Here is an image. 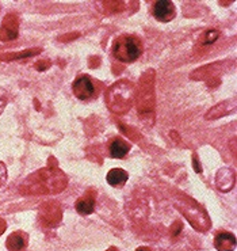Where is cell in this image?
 Here are the masks:
<instances>
[{
  "label": "cell",
  "instance_id": "cell-1",
  "mask_svg": "<svg viewBox=\"0 0 237 251\" xmlns=\"http://www.w3.org/2000/svg\"><path fill=\"white\" fill-rule=\"evenodd\" d=\"M142 53V47L137 38L132 35L118 37L113 47V54L122 63H134Z\"/></svg>",
  "mask_w": 237,
  "mask_h": 251
},
{
  "label": "cell",
  "instance_id": "cell-2",
  "mask_svg": "<svg viewBox=\"0 0 237 251\" xmlns=\"http://www.w3.org/2000/svg\"><path fill=\"white\" fill-rule=\"evenodd\" d=\"M72 90H73L76 98L81 100H91L95 94V84H94L90 76L81 75L75 79V82L72 84Z\"/></svg>",
  "mask_w": 237,
  "mask_h": 251
},
{
  "label": "cell",
  "instance_id": "cell-3",
  "mask_svg": "<svg viewBox=\"0 0 237 251\" xmlns=\"http://www.w3.org/2000/svg\"><path fill=\"white\" fill-rule=\"evenodd\" d=\"M153 15L160 22H169L176 15L175 6L172 1H156L153 4Z\"/></svg>",
  "mask_w": 237,
  "mask_h": 251
},
{
  "label": "cell",
  "instance_id": "cell-4",
  "mask_svg": "<svg viewBox=\"0 0 237 251\" xmlns=\"http://www.w3.org/2000/svg\"><path fill=\"white\" fill-rule=\"evenodd\" d=\"M18 35V21L14 15H7L0 27V40L8 41L14 40Z\"/></svg>",
  "mask_w": 237,
  "mask_h": 251
},
{
  "label": "cell",
  "instance_id": "cell-5",
  "mask_svg": "<svg viewBox=\"0 0 237 251\" xmlns=\"http://www.w3.org/2000/svg\"><path fill=\"white\" fill-rule=\"evenodd\" d=\"M29 236L24 231L12 232L6 242V247L10 251H24L27 247Z\"/></svg>",
  "mask_w": 237,
  "mask_h": 251
},
{
  "label": "cell",
  "instance_id": "cell-6",
  "mask_svg": "<svg viewBox=\"0 0 237 251\" xmlns=\"http://www.w3.org/2000/svg\"><path fill=\"white\" fill-rule=\"evenodd\" d=\"M214 247L218 251H233L236 247V238L229 232H221L214 239Z\"/></svg>",
  "mask_w": 237,
  "mask_h": 251
},
{
  "label": "cell",
  "instance_id": "cell-7",
  "mask_svg": "<svg viewBox=\"0 0 237 251\" xmlns=\"http://www.w3.org/2000/svg\"><path fill=\"white\" fill-rule=\"evenodd\" d=\"M75 208L80 215H91L94 212V208H95V196H94V193H86L83 197H80L76 201Z\"/></svg>",
  "mask_w": 237,
  "mask_h": 251
},
{
  "label": "cell",
  "instance_id": "cell-8",
  "mask_svg": "<svg viewBox=\"0 0 237 251\" xmlns=\"http://www.w3.org/2000/svg\"><path fill=\"white\" fill-rule=\"evenodd\" d=\"M109 150H110L111 158L122 159L125 158L127 155V152L130 151V144H129L127 141L123 140V139L117 137V139H114V140L110 143Z\"/></svg>",
  "mask_w": 237,
  "mask_h": 251
},
{
  "label": "cell",
  "instance_id": "cell-9",
  "mask_svg": "<svg viewBox=\"0 0 237 251\" xmlns=\"http://www.w3.org/2000/svg\"><path fill=\"white\" fill-rule=\"evenodd\" d=\"M127 178H129L127 173L122 169L110 170V171L107 173V176H106L107 182H109L113 187H122L126 183Z\"/></svg>",
  "mask_w": 237,
  "mask_h": 251
},
{
  "label": "cell",
  "instance_id": "cell-10",
  "mask_svg": "<svg viewBox=\"0 0 237 251\" xmlns=\"http://www.w3.org/2000/svg\"><path fill=\"white\" fill-rule=\"evenodd\" d=\"M7 102H8V94L4 88H0V114L4 110Z\"/></svg>",
  "mask_w": 237,
  "mask_h": 251
},
{
  "label": "cell",
  "instance_id": "cell-11",
  "mask_svg": "<svg viewBox=\"0 0 237 251\" xmlns=\"http://www.w3.org/2000/svg\"><path fill=\"white\" fill-rule=\"evenodd\" d=\"M7 182V169L6 164L0 162V187L4 186Z\"/></svg>",
  "mask_w": 237,
  "mask_h": 251
},
{
  "label": "cell",
  "instance_id": "cell-12",
  "mask_svg": "<svg viewBox=\"0 0 237 251\" xmlns=\"http://www.w3.org/2000/svg\"><path fill=\"white\" fill-rule=\"evenodd\" d=\"M4 229H6V222L3 219H0V235L4 232Z\"/></svg>",
  "mask_w": 237,
  "mask_h": 251
},
{
  "label": "cell",
  "instance_id": "cell-13",
  "mask_svg": "<svg viewBox=\"0 0 237 251\" xmlns=\"http://www.w3.org/2000/svg\"><path fill=\"white\" fill-rule=\"evenodd\" d=\"M137 251H152L150 249H148V247H139L137 249Z\"/></svg>",
  "mask_w": 237,
  "mask_h": 251
},
{
  "label": "cell",
  "instance_id": "cell-14",
  "mask_svg": "<svg viewBox=\"0 0 237 251\" xmlns=\"http://www.w3.org/2000/svg\"><path fill=\"white\" fill-rule=\"evenodd\" d=\"M107 251H118V250H117L116 247H110V249H109V250H107Z\"/></svg>",
  "mask_w": 237,
  "mask_h": 251
}]
</instances>
